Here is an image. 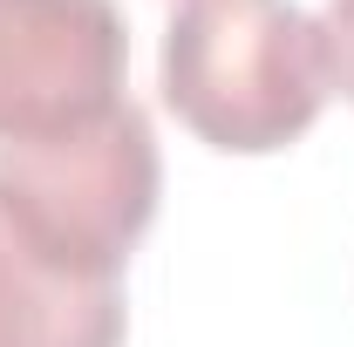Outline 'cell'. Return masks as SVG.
<instances>
[{
  "mask_svg": "<svg viewBox=\"0 0 354 347\" xmlns=\"http://www.w3.org/2000/svg\"><path fill=\"white\" fill-rule=\"evenodd\" d=\"M157 82L177 123L232 157H272L327 109L320 21L293 0H184L164 21Z\"/></svg>",
  "mask_w": 354,
  "mask_h": 347,
  "instance_id": "cell-1",
  "label": "cell"
},
{
  "mask_svg": "<svg viewBox=\"0 0 354 347\" xmlns=\"http://www.w3.org/2000/svg\"><path fill=\"white\" fill-rule=\"evenodd\" d=\"M157 136L130 95L75 130L0 143V212L82 279H123L136 238L157 218Z\"/></svg>",
  "mask_w": 354,
  "mask_h": 347,
  "instance_id": "cell-2",
  "label": "cell"
},
{
  "mask_svg": "<svg viewBox=\"0 0 354 347\" xmlns=\"http://www.w3.org/2000/svg\"><path fill=\"white\" fill-rule=\"evenodd\" d=\"M123 75L130 35L109 0H0V143L116 109Z\"/></svg>",
  "mask_w": 354,
  "mask_h": 347,
  "instance_id": "cell-3",
  "label": "cell"
},
{
  "mask_svg": "<svg viewBox=\"0 0 354 347\" xmlns=\"http://www.w3.org/2000/svg\"><path fill=\"white\" fill-rule=\"evenodd\" d=\"M123 279H82L55 265L0 212V347H123Z\"/></svg>",
  "mask_w": 354,
  "mask_h": 347,
  "instance_id": "cell-4",
  "label": "cell"
},
{
  "mask_svg": "<svg viewBox=\"0 0 354 347\" xmlns=\"http://www.w3.org/2000/svg\"><path fill=\"white\" fill-rule=\"evenodd\" d=\"M320 48H327V82L354 102V0H327V14H320Z\"/></svg>",
  "mask_w": 354,
  "mask_h": 347,
  "instance_id": "cell-5",
  "label": "cell"
}]
</instances>
